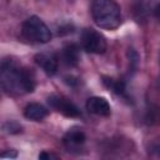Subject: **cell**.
Wrapping results in <instances>:
<instances>
[{
  "label": "cell",
  "instance_id": "cell-1",
  "mask_svg": "<svg viewBox=\"0 0 160 160\" xmlns=\"http://www.w3.org/2000/svg\"><path fill=\"white\" fill-rule=\"evenodd\" d=\"M0 81L2 89L9 94H26L32 92L35 89L32 74L11 59H6L1 62Z\"/></svg>",
  "mask_w": 160,
  "mask_h": 160
},
{
  "label": "cell",
  "instance_id": "cell-2",
  "mask_svg": "<svg viewBox=\"0 0 160 160\" xmlns=\"http://www.w3.org/2000/svg\"><path fill=\"white\" fill-rule=\"evenodd\" d=\"M91 18L96 26L104 30H114L121 24V9L115 0H92Z\"/></svg>",
  "mask_w": 160,
  "mask_h": 160
},
{
  "label": "cell",
  "instance_id": "cell-3",
  "mask_svg": "<svg viewBox=\"0 0 160 160\" xmlns=\"http://www.w3.org/2000/svg\"><path fill=\"white\" fill-rule=\"evenodd\" d=\"M21 34L26 40H29L31 42L46 44V42H49L51 40L50 29L38 16H30L22 22Z\"/></svg>",
  "mask_w": 160,
  "mask_h": 160
},
{
  "label": "cell",
  "instance_id": "cell-4",
  "mask_svg": "<svg viewBox=\"0 0 160 160\" xmlns=\"http://www.w3.org/2000/svg\"><path fill=\"white\" fill-rule=\"evenodd\" d=\"M81 45L82 49L90 54H104L108 49L106 40L102 34H100L98 30L88 28L84 29L81 32Z\"/></svg>",
  "mask_w": 160,
  "mask_h": 160
},
{
  "label": "cell",
  "instance_id": "cell-5",
  "mask_svg": "<svg viewBox=\"0 0 160 160\" xmlns=\"http://www.w3.org/2000/svg\"><path fill=\"white\" fill-rule=\"evenodd\" d=\"M48 102L52 109H55L56 111H59L60 114H62L66 118H79L81 115L79 108L74 102H71L70 100H68L62 96L50 95L48 98Z\"/></svg>",
  "mask_w": 160,
  "mask_h": 160
},
{
  "label": "cell",
  "instance_id": "cell-6",
  "mask_svg": "<svg viewBox=\"0 0 160 160\" xmlns=\"http://www.w3.org/2000/svg\"><path fill=\"white\" fill-rule=\"evenodd\" d=\"M35 62L49 76H52L58 72L59 59L54 52H39V54H36L35 55Z\"/></svg>",
  "mask_w": 160,
  "mask_h": 160
},
{
  "label": "cell",
  "instance_id": "cell-7",
  "mask_svg": "<svg viewBox=\"0 0 160 160\" xmlns=\"http://www.w3.org/2000/svg\"><path fill=\"white\" fill-rule=\"evenodd\" d=\"M86 110L94 115L98 116H109L111 114V108L110 104L105 98L101 96H92L86 100Z\"/></svg>",
  "mask_w": 160,
  "mask_h": 160
},
{
  "label": "cell",
  "instance_id": "cell-8",
  "mask_svg": "<svg viewBox=\"0 0 160 160\" xmlns=\"http://www.w3.org/2000/svg\"><path fill=\"white\" fill-rule=\"evenodd\" d=\"M48 114H49L48 109L39 102H30L24 109V116L34 121H41L48 116Z\"/></svg>",
  "mask_w": 160,
  "mask_h": 160
},
{
  "label": "cell",
  "instance_id": "cell-9",
  "mask_svg": "<svg viewBox=\"0 0 160 160\" xmlns=\"http://www.w3.org/2000/svg\"><path fill=\"white\" fill-rule=\"evenodd\" d=\"M85 134L80 130H71L64 136V145L69 151L78 150L85 142Z\"/></svg>",
  "mask_w": 160,
  "mask_h": 160
},
{
  "label": "cell",
  "instance_id": "cell-10",
  "mask_svg": "<svg viewBox=\"0 0 160 160\" xmlns=\"http://www.w3.org/2000/svg\"><path fill=\"white\" fill-rule=\"evenodd\" d=\"M62 61L68 66H76L79 60H80V51L76 44H68L62 48L61 52Z\"/></svg>",
  "mask_w": 160,
  "mask_h": 160
},
{
  "label": "cell",
  "instance_id": "cell-11",
  "mask_svg": "<svg viewBox=\"0 0 160 160\" xmlns=\"http://www.w3.org/2000/svg\"><path fill=\"white\" fill-rule=\"evenodd\" d=\"M104 85L109 89H111L115 94L120 95V96H126V88H125V82L121 80H114L111 78H104L102 80Z\"/></svg>",
  "mask_w": 160,
  "mask_h": 160
},
{
  "label": "cell",
  "instance_id": "cell-12",
  "mask_svg": "<svg viewBox=\"0 0 160 160\" xmlns=\"http://www.w3.org/2000/svg\"><path fill=\"white\" fill-rule=\"evenodd\" d=\"M4 129L10 132V134H18L21 131V126L19 124H16L15 121H8L5 125H4Z\"/></svg>",
  "mask_w": 160,
  "mask_h": 160
},
{
  "label": "cell",
  "instance_id": "cell-13",
  "mask_svg": "<svg viewBox=\"0 0 160 160\" xmlns=\"http://www.w3.org/2000/svg\"><path fill=\"white\" fill-rule=\"evenodd\" d=\"M18 156V154L15 152V151H8V152H2L1 154V158H16Z\"/></svg>",
  "mask_w": 160,
  "mask_h": 160
},
{
  "label": "cell",
  "instance_id": "cell-14",
  "mask_svg": "<svg viewBox=\"0 0 160 160\" xmlns=\"http://www.w3.org/2000/svg\"><path fill=\"white\" fill-rule=\"evenodd\" d=\"M52 158H56L55 155H52V154H49V152H41L40 155H39V159H52Z\"/></svg>",
  "mask_w": 160,
  "mask_h": 160
},
{
  "label": "cell",
  "instance_id": "cell-15",
  "mask_svg": "<svg viewBox=\"0 0 160 160\" xmlns=\"http://www.w3.org/2000/svg\"><path fill=\"white\" fill-rule=\"evenodd\" d=\"M154 15L160 20V4H158V5L155 6V9H154Z\"/></svg>",
  "mask_w": 160,
  "mask_h": 160
},
{
  "label": "cell",
  "instance_id": "cell-16",
  "mask_svg": "<svg viewBox=\"0 0 160 160\" xmlns=\"http://www.w3.org/2000/svg\"><path fill=\"white\" fill-rule=\"evenodd\" d=\"M159 65H160V54H159Z\"/></svg>",
  "mask_w": 160,
  "mask_h": 160
}]
</instances>
